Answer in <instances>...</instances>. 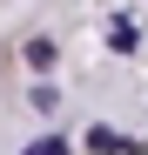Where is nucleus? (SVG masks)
<instances>
[{
	"label": "nucleus",
	"mask_w": 148,
	"mask_h": 155,
	"mask_svg": "<svg viewBox=\"0 0 148 155\" xmlns=\"http://www.w3.org/2000/svg\"><path fill=\"white\" fill-rule=\"evenodd\" d=\"M88 148H101V155H114V148H128V142H121L114 128H88Z\"/></svg>",
	"instance_id": "f03ea898"
},
{
	"label": "nucleus",
	"mask_w": 148,
	"mask_h": 155,
	"mask_svg": "<svg viewBox=\"0 0 148 155\" xmlns=\"http://www.w3.org/2000/svg\"><path fill=\"white\" fill-rule=\"evenodd\" d=\"M108 47H114V54H135V27H128V20H114V27H108Z\"/></svg>",
	"instance_id": "f257e3e1"
},
{
	"label": "nucleus",
	"mask_w": 148,
	"mask_h": 155,
	"mask_svg": "<svg viewBox=\"0 0 148 155\" xmlns=\"http://www.w3.org/2000/svg\"><path fill=\"white\" fill-rule=\"evenodd\" d=\"M54 61V41H27V68H47Z\"/></svg>",
	"instance_id": "7ed1b4c3"
},
{
	"label": "nucleus",
	"mask_w": 148,
	"mask_h": 155,
	"mask_svg": "<svg viewBox=\"0 0 148 155\" xmlns=\"http://www.w3.org/2000/svg\"><path fill=\"white\" fill-rule=\"evenodd\" d=\"M27 155H67V148H61V142H34Z\"/></svg>",
	"instance_id": "20e7f679"
}]
</instances>
